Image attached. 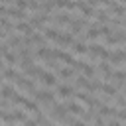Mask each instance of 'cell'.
I'll use <instances>...</instances> for the list:
<instances>
[{
	"label": "cell",
	"mask_w": 126,
	"mask_h": 126,
	"mask_svg": "<svg viewBox=\"0 0 126 126\" xmlns=\"http://www.w3.org/2000/svg\"><path fill=\"white\" fill-rule=\"evenodd\" d=\"M53 41H57L59 45H71L73 41H75V37H73V33H61V32H57V35L53 37Z\"/></svg>",
	"instance_id": "cell-4"
},
{
	"label": "cell",
	"mask_w": 126,
	"mask_h": 126,
	"mask_svg": "<svg viewBox=\"0 0 126 126\" xmlns=\"http://www.w3.org/2000/svg\"><path fill=\"white\" fill-rule=\"evenodd\" d=\"M2 55H4V61H6V63H10V65H16V61H18V55H16V53H12V51L4 49V51H2Z\"/></svg>",
	"instance_id": "cell-15"
},
{
	"label": "cell",
	"mask_w": 126,
	"mask_h": 126,
	"mask_svg": "<svg viewBox=\"0 0 126 126\" xmlns=\"http://www.w3.org/2000/svg\"><path fill=\"white\" fill-rule=\"evenodd\" d=\"M57 75L63 77V79H69V77H73V67H59Z\"/></svg>",
	"instance_id": "cell-18"
},
{
	"label": "cell",
	"mask_w": 126,
	"mask_h": 126,
	"mask_svg": "<svg viewBox=\"0 0 126 126\" xmlns=\"http://www.w3.org/2000/svg\"><path fill=\"white\" fill-rule=\"evenodd\" d=\"M16 83H18L20 89H24V91H28V93H32V94L37 91V89H35V83H33V81H28V79H24V77H20Z\"/></svg>",
	"instance_id": "cell-5"
},
{
	"label": "cell",
	"mask_w": 126,
	"mask_h": 126,
	"mask_svg": "<svg viewBox=\"0 0 126 126\" xmlns=\"http://www.w3.org/2000/svg\"><path fill=\"white\" fill-rule=\"evenodd\" d=\"M0 16H6V8H4L2 4H0Z\"/></svg>",
	"instance_id": "cell-24"
},
{
	"label": "cell",
	"mask_w": 126,
	"mask_h": 126,
	"mask_svg": "<svg viewBox=\"0 0 126 126\" xmlns=\"http://www.w3.org/2000/svg\"><path fill=\"white\" fill-rule=\"evenodd\" d=\"M89 47H91V49H87V51H91V55H96V57H100V59H104V61H106V59H108V55H110V53L104 49V45H98V43H91Z\"/></svg>",
	"instance_id": "cell-2"
},
{
	"label": "cell",
	"mask_w": 126,
	"mask_h": 126,
	"mask_svg": "<svg viewBox=\"0 0 126 126\" xmlns=\"http://www.w3.org/2000/svg\"><path fill=\"white\" fill-rule=\"evenodd\" d=\"M6 16L16 18V20H24V18H26L24 10H20V8H6Z\"/></svg>",
	"instance_id": "cell-10"
},
{
	"label": "cell",
	"mask_w": 126,
	"mask_h": 126,
	"mask_svg": "<svg viewBox=\"0 0 126 126\" xmlns=\"http://www.w3.org/2000/svg\"><path fill=\"white\" fill-rule=\"evenodd\" d=\"M77 8L83 12V16H85V18H89V16L94 12V10H93V6H91V4H85V2H77Z\"/></svg>",
	"instance_id": "cell-14"
},
{
	"label": "cell",
	"mask_w": 126,
	"mask_h": 126,
	"mask_svg": "<svg viewBox=\"0 0 126 126\" xmlns=\"http://www.w3.org/2000/svg\"><path fill=\"white\" fill-rule=\"evenodd\" d=\"M33 94H35V98H37L39 102H43V104H53V102H55V96H53V93H51V91H47V89L35 91Z\"/></svg>",
	"instance_id": "cell-1"
},
{
	"label": "cell",
	"mask_w": 126,
	"mask_h": 126,
	"mask_svg": "<svg viewBox=\"0 0 126 126\" xmlns=\"http://www.w3.org/2000/svg\"><path fill=\"white\" fill-rule=\"evenodd\" d=\"M71 126H87V124H85L83 120H73V122H71Z\"/></svg>",
	"instance_id": "cell-23"
},
{
	"label": "cell",
	"mask_w": 126,
	"mask_h": 126,
	"mask_svg": "<svg viewBox=\"0 0 126 126\" xmlns=\"http://www.w3.org/2000/svg\"><path fill=\"white\" fill-rule=\"evenodd\" d=\"M100 2H102V0H89V4H91V6H94V4H100Z\"/></svg>",
	"instance_id": "cell-25"
},
{
	"label": "cell",
	"mask_w": 126,
	"mask_h": 126,
	"mask_svg": "<svg viewBox=\"0 0 126 126\" xmlns=\"http://www.w3.org/2000/svg\"><path fill=\"white\" fill-rule=\"evenodd\" d=\"M39 81L45 85V87H53L57 81H55V75L53 73H49V71H43L41 75H39Z\"/></svg>",
	"instance_id": "cell-7"
},
{
	"label": "cell",
	"mask_w": 126,
	"mask_h": 126,
	"mask_svg": "<svg viewBox=\"0 0 126 126\" xmlns=\"http://www.w3.org/2000/svg\"><path fill=\"white\" fill-rule=\"evenodd\" d=\"M108 59H110V63H114V65H122V61H124V49L120 47L118 51H110Z\"/></svg>",
	"instance_id": "cell-6"
},
{
	"label": "cell",
	"mask_w": 126,
	"mask_h": 126,
	"mask_svg": "<svg viewBox=\"0 0 126 126\" xmlns=\"http://www.w3.org/2000/svg\"><path fill=\"white\" fill-rule=\"evenodd\" d=\"M24 126H37L35 120H24Z\"/></svg>",
	"instance_id": "cell-22"
},
{
	"label": "cell",
	"mask_w": 126,
	"mask_h": 126,
	"mask_svg": "<svg viewBox=\"0 0 126 126\" xmlns=\"http://www.w3.org/2000/svg\"><path fill=\"white\" fill-rule=\"evenodd\" d=\"M30 41H32V43H37V45H43V37H41L39 33H32V35H30Z\"/></svg>",
	"instance_id": "cell-20"
},
{
	"label": "cell",
	"mask_w": 126,
	"mask_h": 126,
	"mask_svg": "<svg viewBox=\"0 0 126 126\" xmlns=\"http://www.w3.org/2000/svg\"><path fill=\"white\" fill-rule=\"evenodd\" d=\"M75 91H73V87H69V85H59L57 87V94L61 96V98H67V96H71Z\"/></svg>",
	"instance_id": "cell-11"
},
{
	"label": "cell",
	"mask_w": 126,
	"mask_h": 126,
	"mask_svg": "<svg viewBox=\"0 0 126 126\" xmlns=\"http://www.w3.org/2000/svg\"><path fill=\"white\" fill-rule=\"evenodd\" d=\"M4 49H8V45H2V43H0V53H2Z\"/></svg>",
	"instance_id": "cell-26"
},
{
	"label": "cell",
	"mask_w": 126,
	"mask_h": 126,
	"mask_svg": "<svg viewBox=\"0 0 126 126\" xmlns=\"http://www.w3.org/2000/svg\"><path fill=\"white\" fill-rule=\"evenodd\" d=\"M2 2H12V0H2Z\"/></svg>",
	"instance_id": "cell-27"
},
{
	"label": "cell",
	"mask_w": 126,
	"mask_h": 126,
	"mask_svg": "<svg viewBox=\"0 0 126 126\" xmlns=\"http://www.w3.org/2000/svg\"><path fill=\"white\" fill-rule=\"evenodd\" d=\"M14 94H16V91H14L10 85H4V87L0 89V96H2V98H12Z\"/></svg>",
	"instance_id": "cell-16"
},
{
	"label": "cell",
	"mask_w": 126,
	"mask_h": 126,
	"mask_svg": "<svg viewBox=\"0 0 126 126\" xmlns=\"http://www.w3.org/2000/svg\"><path fill=\"white\" fill-rule=\"evenodd\" d=\"M65 108H67L71 114H75V116H81V114L85 112V108H83L79 102H67V104H65Z\"/></svg>",
	"instance_id": "cell-9"
},
{
	"label": "cell",
	"mask_w": 126,
	"mask_h": 126,
	"mask_svg": "<svg viewBox=\"0 0 126 126\" xmlns=\"http://www.w3.org/2000/svg\"><path fill=\"white\" fill-rule=\"evenodd\" d=\"M98 28H100L98 24H93V26H89V32L85 33V37H87V39H94V37H98V35H100Z\"/></svg>",
	"instance_id": "cell-13"
},
{
	"label": "cell",
	"mask_w": 126,
	"mask_h": 126,
	"mask_svg": "<svg viewBox=\"0 0 126 126\" xmlns=\"http://www.w3.org/2000/svg\"><path fill=\"white\" fill-rule=\"evenodd\" d=\"M14 30H18V32H24L26 35H32V33H33V28H32V24H26V22H20V24H16V26H14Z\"/></svg>",
	"instance_id": "cell-12"
},
{
	"label": "cell",
	"mask_w": 126,
	"mask_h": 126,
	"mask_svg": "<svg viewBox=\"0 0 126 126\" xmlns=\"http://www.w3.org/2000/svg\"><path fill=\"white\" fill-rule=\"evenodd\" d=\"M0 69H2V61H0Z\"/></svg>",
	"instance_id": "cell-28"
},
{
	"label": "cell",
	"mask_w": 126,
	"mask_h": 126,
	"mask_svg": "<svg viewBox=\"0 0 126 126\" xmlns=\"http://www.w3.org/2000/svg\"><path fill=\"white\" fill-rule=\"evenodd\" d=\"M16 6H18L20 10H24V8H28V2H26V0H16Z\"/></svg>",
	"instance_id": "cell-21"
},
{
	"label": "cell",
	"mask_w": 126,
	"mask_h": 126,
	"mask_svg": "<svg viewBox=\"0 0 126 126\" xmlns=\"http://www.w3.org/2000/svg\"><path fill=\"white\" fill-rule=\"evenodd\" d=\"M71 45H73V51L75 53H87V45L83 41H73Z\"/></svg>",
	"instance_id": "cell-19"
},
{
	"label": "cell",
	"mask_w": 126,
	"mask_h": 126,
	"mask_svg": "<svg viewBox=\"0 0 126 126\" xmlns=\"http://www.w3.org/2000/svg\"><path fill=\"white\" fill-rule=\"evenodd\" d=\"M0 81H2V79H0Z\"/></svg>",
	"instance_id": "cell-29"
},
{
	"label": "cell",
	"mask_w": 126,
	"mask_h": 126,
	"mask_svg": "<svg viewBox=\"0 0 126 126\" xmlns=\"http://www.w3.org/2000/svg\"><path fill=\"white\" fill-rule=\"evenodd\" d=\"M69 26H71V32H69V33H73V35H75V33H79L81 30H85V28H87V20H85V18H77V20H73V18H71Z\"/></svg>",
	"instance_id": "cell-3"
},
{
	"label": "cell",
	"mask_w": 126,
	"mask_h": 126,
	"mask_svg": "<svg viewBox=\"0 0 126 126\" xmlns=\"http://www.w3.org/2000/svg\"><path fill=\"white\" fill-rule=\"evenodd\" d=\"M2 75H4L6 79H10V81H18V79L22 77V75H20L18 71H14V69H4V71H2Z\"/></svg>",
	"instance_id": "cell-17"
},
{
	"label": "cell",
	"mask_w": 126,
	"mask_h": 126,
	"mask_svg": "<svg viewBox=\"0 0 126 126\" xmlns=\"http://www.w3.org/2000/svg\"><path fill=\"white\" fill-rule=\"evenodd\" d=\"M53 24H57V26H67L69 22H71V16L69 14H57V16H51L49 18Z\"/></svg>",
	"instance_id": "cell-8"
}]
</instances>
